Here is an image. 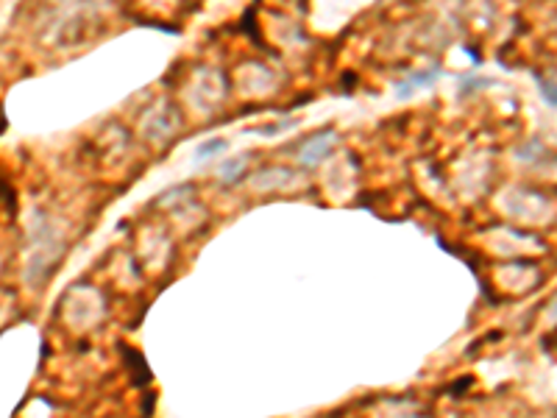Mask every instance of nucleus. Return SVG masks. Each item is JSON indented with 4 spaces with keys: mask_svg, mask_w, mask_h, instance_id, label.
Instances as JSON below:
<instances>
[{
    "mask_svg": "<svg viewBox=\"0 0 557 418\" xmlns=\"http://www.w3.org/2000/svg\"><path fill=\"white\" fill-rule=\"evenodd\" d=\"M538 81H541V84H543V95H546V100H549V106H554V92H552V89H554V87H552V84H546V81H543V79H538Z\"/></svg>",
    "mask_w": 557,
    "mask_h": 418,
    "instance_id": "2",
    "label": "nucleus"
},
{
    "mask_svg": "<svg viewBox=\"0 0 557 418\" xmlns=\"http://www.w3.org/2000/svg\"><path fill=\"white\" fill-rule=\"evenodd\" d=\"M226 148V140H209V142H204V145L198 148V156H206V153H217V151H223Z\"/></svg>",
    "mask_w": 557,
    "mask_h": 418,
    "instance_id": "1",
    "label": "nucleus"
}]
</instances>
